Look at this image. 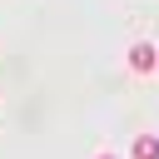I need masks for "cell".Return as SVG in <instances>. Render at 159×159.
Here are the masks:
<instances>
[{
	"label": "cell",
	"mask_w": 159,
	"mask_h": 159,
	"mask_svg": "<svg viewBox=\"0 0 159 159\" xmlns=\"http://www.w3.org/2000/svg\"><path fill=\"white\" fill-rule=\"evenodd\" d=\"M129 70H134V75H149V70H159V55H154V45H134V50H129Z\"/></svg>",
	"instance_id": "1"
},
{
	"label": "cell",
	"mask_w": 159,
	"mask_h": 159,
	"mask_svg": "<svg viewBox=\"0 0 159 159\" xmlns=\"http://www.w3.org/2000/svg\"><path fill=\"white\" fill-rule=\"evenodd\" d=\"M99 159H114V154H99Z\"/></svg>",
	"instance_id": "3"
},
{
	"label": "cell",
	"mask_w": 159,
	"mask_h": 159,
	"mask_svg": "<svg viewBox=\"0 0 159 159\" xmlns=\"http://www.w3.org/2000/svg\"><path fill=\"white\" fill-rule=\"evenodd\" d=\"M129 154H134V159H159V134H139Z\"/></svg>",
	"instance_id": "2"
}]
</instances>
